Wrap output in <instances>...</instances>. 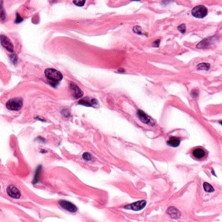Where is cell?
<instances>
[{"instance_id": "2e32d148", "label": "cell", "mask_w": 222, "mask_h": 222, "mask_svg": "<svg viewBox=\"0 0 222 222\" xmlns=\"http://www.w3.org/2000/svg\"><path fill=\"white\" fill-rule=\"evenodd\" d=\"M203 188L205 190V192L208 193H212L214 192V188L207 182H205L203 184Z\"/></svg>"}, {"instance_id": "4dcf8cb0", "label": "cell", "mask_w": 222, "mask_h": 222, "mask_svg": "<svg viewBox=\"0 0 222 222\" xmlns=\"http://www.w3.org/2000/svg\"><path fill=\"white\" fill-rule=\"evenodd\" d=\"M0 188H1V187H0Z\"/></svg>"}, {"instance_id": "4fadbf2b", "label": "cell", "mask_w": 222, "mask_h": 222, "mask_svg": "<svg viewBox=\"0 0 222 222\" xmlns=\"http://www.w3.org/2000/svg\"><path fill=\"white\" fill-rule=\"evenodd\" d=\"M181 143V140L177 137H171L170 139L167 141V144L172 147H177Z\"/></svg>"}, {"instance_id": "f1b7e54d", "label": "cell", "mask_w": 222, "mask_h": 222, "mask_svg": "<svg viewBox=\"0 0 222 222\" xmlns=\"http://www.w3.org/2000/svg\"><path fill=\"white\" fill-rule=\"evenodd\" d=\"M40 152L42 153V154H46V153L48 152V151L46 150H44V149H41L40 151Z\"/></svg>"}, {"instance_id": "30bf717a", "label": "cell", "mask_w": 222, "mask_h": 222, "mask_svg": "<svg viewBox=\"0 0 222 222\" xmlns=\"http://www.w3.org/2000/svg\"><path fill=\"white\" fill-rule=\"evenodd\" d=\"M70 89L75 98H80L83 96V91L80 89V88L77 85H76V83L73 82H70Z\"/></svg>"}, {"instance_id": "e0dca14e", "label": "cell", "mask_w": 222, "mask_h": 222, "mask_svg": "<svg viewBox=\"0 0 222 222\" xmlns=\"http://www.w3.org/2000/svg\"><path fill=\"white\" fill-rule=\"evenodd\" d=\"M209 44V41L207 39H205L203 40H202L201 43L197 44V47L200 48H208Z\"/></svg>"}, {"instance_id": "d6986e66", "label": "cell", "mask_w": 222, "mask_h": 222, "mask_svg": "<svg viewBox=\"0 0 222 222\" xmlns=\"http://www.w3.org/2000/svg\"><path fill=\"white\" fill-rule=\"evenodd\" d=\"M82 158L85 160V161L89 162L91 161L93 158V156L89 152H84L82 155Z\"/></svg>"}, {"instance_id": "d4e9b609", "label": "cell", "mask_w": 222, "mask_h": 222, "mask_svg": "<svg viewBox=\"0 0 222 222\" xmlns=\"http://www.w3.org/2000/svg\"><path fill=\"white\" fill-rule=\"evenodd\" d=\"M36 140H37V141H39V142L42 143H45L46 141L44 138H43V137H37Z\"/></svg>"}, {"instance_id": "52a82bcc", "label": "cell", "mask_w": 222, "mask_h": 222, "mask_svg": "<svg viewBox=\"0 0 222 222\" xmlns=\"http://www.w3.org/2000/svg\"><path fill=\"white\" fill-rule=\"evenodd\" d=\"M147 205V202L145 200H141L138 201L133 203L126 205L124 206V208L128 209V210H132L134 211H140V210H142L145 208V206Z\"/></svg>"}, {"instance_id": "3957f363", "label": "cell", "mask_w": 222, "mask_h": 222, "mask_svg": "<svg viewBox=\"0 0 222 222\" xmlns=\"http://www.w3.org/2000/svg\"><path fill=\"white\" fill-rule=\"evenodd\" d=\"M58 204L61 208H62L63 210L70 213H76L78 210V208L76 205L72 203L70 201L61 200L58 201Z\"/></svg>"}, {"instance_id": "cb8c5ba5", "label": "cell", "mask_w": 222, "mask_h": 222, "mask_svg": "<svg viewBox=\"0 0 222 222\" xmlns=\"http://www.w3.org/2000/svg\"><path fill=\"white\" fill-rule=\"evenodd\" d=\"M134 32L136 33H137V34H139V35H142V33H141V28H140L139 26L135 27V28H134Z\"/></svg>"}, {"instance_id": "8fae6325", "label": "cell", "mask_w": 222, "mask_h": 222, "mask_svg": "<svg viewBox=\"0 0 222 222\" xmlns=\"http://www.w3.org/2000/svg\"><path fill=\"white\" fill-rule=\"evenodd\" d=\"M43 166L40 164V165L38 166L35 171V173H34L33 178L32 180V184L33 185H36L37 184L39 183L41 179V174L42 172H43Z\"/></svg>"}, {"instance_id": "5b68a950", "label": "cell", "mask_w": 222, "mask_h": 222, "mask_svg": "<svg viewBox=\"0 0 222 222\" xmlns=\"http://www.w3.org/2000/svg\"><path fill=\"white\" fill-rule=\"evenodd\" d=\"M192 155L195 160H203L207 156V152L204 148L201 147H197L192 150Z\"/></svg>"}, {"instance_id": "9a60e30c", "label": "cell", "mask_w": 222, "mask_h": 222, "mask_svg": "<svg viewBox=\"0 0 222 222\" xmlns=\"http://www.w3.org/2000/svg\"><path fill=\"white\" fill-rule=\"evenodd\" d=\"M3 2H0V20L3 22L5 20V12L3 7Z\"/></svg>"}, {"instance_id": "7a4b0ae2", "label": "cell", "mask_w": 222, "mask_h": 222, "mask_svg": "<svg viewBox=\"0 0 222 222\" xmlns=\"http://www.w3.org/2000/svg\"><path fill=\"white\" fill-rule=\"evenodd\" d=\"M23 105V100L22 98H13L10 99L6 103L7 108L10 111L20 110Z\"/></svg>"}, {"instance_id": "8992f818", "label": "cell", "mask_w": 222, "mask_h": 222, "mask_svg": "<svg viewBox=\"0 0 222 222\" xmlns=\"http://www.w3.org/2000/svg\"><path fill=\"white\" fill-rule=\"evenodd\" d=\"M7 194L13 199H20L21 197V192L18 188L13 184H10L7 188Z\"/></svg>"}, {"instance_id": "5bb4252c", "label": "cell", "mask_w": 222, "mask_h": 222, "mask_svg": "<svg viewBox=\"0 0 222 222\" xmlns=\"http://www.w3.org/2000/svg\"><path fill=\"white\" fill-rule=\"evenodd\" d=\"M167 212L171 218H175V219L178 218L180 216H181V213H180L178 210L175 207H172V206L167 209Z\"/></svg>"}, {"instance_id": "ba28073f", "label": "cell", "mask_w": 222, "mask_h": 222, "mask_svg": "<svg viewBox=\"0 0 222 222\" xmlns=\"http://www.w3.org/2000/svg\"><path fill=\"white\" fill-rule=\"evenodd\" d=\"M137 116L140 118V120L142 122H143L144 124H146L150 126H154L155 124L154 121H153L150 117L148 116L146 113L143 112V111L141 110L137 111Z\"/></svg>"}, {"instance_id": "83f0119b", "label": "cell", "mask_w": 222, "mask_h": 222, "mask_svg": "<svg viewBox=\"0 0 222 222\" xmlns=\"http://www.w3.org/2000/svg\"><path fill=\"white\" fill-rule=\"evenodd\" d=\"M159 44H160V40H157V41H155V42H154V46H155L158 47V46H159Z\"/></svg>"}, {"instance_id": "6da1fadb", "label": "cell", "mask_w": 222, "mask_h": 222, "mask_svg": "<svg viewBox=\"0 0 222 222\" xmlns=\"http://www.w3.org/2000/svg\"><path fill=\"white\" fill-rule=\"evenodd\" d=\"M45 76L50 84L56 87L63 79V75L58 70L54 68H46L44 71Z\"/></svg>"}, {"instance_id": "603a6c76", "label": "cell", "mask_w": 222, "mask_h": 222, "mask_svg": "<svg viewBox=\"0 0 222 222\" xmlns=\"http://www.w3.org/2000/svg\"><path fill=\"white\" fill-rule=\"evenodd\" d=\"M10 59L14 64H16L17 63V57L14 53H13V54L10 56Z\"/></svg>"}, {"instance_id": "277c9868", "label": "cell", "mask_w": 222, "mask_h": 222, "mask_svg": "<svg viewBox=\"0 0 222 222\" xmlns=\"http://www.w3.org/2000/svg\"><path fill=\"white\" fill-rule=\"evenodd\" d=\"M208 14V9L203 5L195 7L192 10V14L197 18H203Z\"/></svg>"}, {"instance_id": "4316f807", "label": "cell", "mask_w": 222, "mask_h": 222, "mask_svg": "<svg viewBox=\"0 0 222 222\" xmlns=\"http://www.w3.org/2000/svg\"><path fill=\"white\" fill-rule=\"evenodd\" d=\"M191 94H192V96L193 97H194V98H196L197 97H198V95H199L198 92H197V91H196V90L193 91L192 92V93H191Z\"/></svg>"}, {"instance_id": "484cf974", "label": "cell", "mask_w": 222, "mask_h": 222, "mask_svg": "<svg viewBox=\"0 0 222 222\" xmlns=\"http://www.w3.org/2000/svg\"><path fill=\"white\" fill-rule=\"evenodd\" d=\"M62 113H63V116H64V117H68V116H70V112H69V111L67 110H63L62 111Z\"/></svg>"}, {"instance_id": "9c48e42d", "label": "cell", "mask_w": 222, "mask_h": 222, "mask_svg": "<svg viewBox=\"0 0 222 222\" xmlns=\"http://www.w3.org/2000/svg\"><path fill=\"white\" fill-rule=\"evenodd\" d=\"M0 42H1L2 46L4 48H5L7 51L10 53L13 52L14 51L13 44L12 43H11L10 40L9 39L8 37L3 35H0Z\"/></svg>"}, {"instance_id": "7402d4cb", "label": "cell", "mask_w": 222, "mask_h": 222, "mask_svg": "<svg viewBox=\"0 0 222 222\" xmlns=\"http://www.w3.org/2000/svg\"><path fill=\"white\" fill-rule=\"evenodd\" d=\"M23 21V18L19 15L18 13H16V20H15V23L16 24H19V23H20Z\"/></svg>"}, {"instance_id": "7c38bea8", "label": "cell", "mask_w": 222, "mask_h": 222, "mask_svg": "<svg viewBox=\"0 0 222 222\" xmlns=\"http://www.w3.org/2000/svg\"><path fill=\"white\" fill-rule=\"evenodd\" d=\"M80 105L86 106L88 107H95V106L98 105V102L94 98H91L89 97H86L83 99H81L78 102Z\"/></svg>"}, {"instance_id": "ac0fdd59", "label": "cell", "mask_w": 222, "mask_h": 222, "mask_svg": "<svg viewBox=\"0 0 222 222\" xmlns=\"http://www.w3.org/2000/svg\"><path fill=\"white\" fill-rule=\"evenodd\" d=\"M210 68V64L208 63H201L197 65L198 70H208Z\"/></svg>"}, {"instance_id": "ffe728a7", "label": "cell", "mask_w": 222, "mask_h": 222, "mask_svg": "<svg viewBox=\"0 0 222 222\" xmlns=\"http://www.w3.org/2000/svg\"><path fill=\"white\" fill-rule=\"evenodd\" d=\"M178 29L182 33H184L186 32V26L185 24H181L178 27Z\"/></svg>"}, {"instance_id": "44dd1931", "label": "cell", "mask_w": 222, "mask_h": 222, "mask_svg": "<svg viewBox=\"0 0 222 222\" xmlns=\"http://www.w3.org/2000/svg\"><path fill=\"white\" fill-rule=\"evenodd\" d=\"M73 3L76 5L82 7L86 3V2L85 1H74Z\"/></svg>"}, {"instance_id": "f546056e", "label": "cell", "mask_w": 222, "mask_h": 222, "mask_svg": "<svg viewBox=\"0 0 222 222\" xmlns=\"http://www.w3.org/2000/svg\"><path fill=\"white\" fill-rule=\"evenodd\" d=\"M118 72H124V70H122V69H120L119 70H118Z\"/></svg>"}]
</instances>
